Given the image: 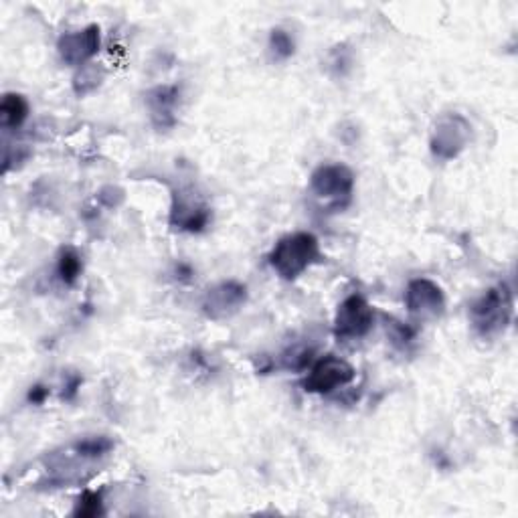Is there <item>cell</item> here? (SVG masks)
Segmentation results:
<instances>
[{
  "instance_id": "obj_17",
  "label": "cell",
  "mask_w": 518,
  "mask_h": 518,
  "mask_svg": "<svg viewBox=\"0 0 518 518\" xmlns=\"http://www.w3.org/2000/svg\"><path fill=\"white\" fill-rule=\"evenodd\" d=\"M270 51H272L274 59H278V61L290 59L296 51L294 37L284 29H274L270 35Z\"/></svg>"
},
{
  "instance_id": "obj_10",
  "label": "cell",
  "mask_w": 518,
  "mask_h": 518,
  "mask_svg": "<svg viewBox=\"0 0 518 518\" xmlns=\"http://www.w3.org/2000/svg\"><path fill=\"white\" fill-rule=\"evenodd\" d=\"M211 221V209L191 191H179L172 197L170 225L187 233H201Z\"/></svg>"
},
{
  "instance_id": "obj_6",
  "label": "cell",
  "mask_w": 518,
  "mask_h": 518,
  "mask_svg": "<svg viewBox=\"0 0 518 518\" xmlns=\"http://www.w3.org/2000/svg\"><path fill=\"white\" fill-rule=\"evenodd\" d=\"M310 187L318 199L332 201L334 205L349 203L355 189V175L344 164H322L312 172Z\"/></svg>"
},
{
  "instance_id": "obj_14",
  "label": "cell",
  "mask_w": 518,
  "mask_h": 518,
  "mask_svg": "<svg viewBox=\"0 0 518 518\" xmlns=\"http://www.w3.org/2000/svg\"><path fill=\"white\" fill-rule=\"evenodd\" d=\"M102 79H104V71L98 65H85L73 79V90L77 96H88L94 90H98Z\"/></svg>"
},
{
  "instance_id": "obj_19",
  "label": "cell",
  "mask_w": 518,
  "mask_h": 518,
  "mask_svg": "<svg viewBox=\"0 0 518 518\" xmlns=\"http://www.w3.org/2000/svg\"><path fill=\"white\" fill-rule=\"evenodd\" d=\"M106 207H118L120 203H122V199H124V193L120 191V189H116V187H106L102 193H100V197H98Z\"/></svg>"
},
{
  "instance_id": "obj_7",
  "label": "cell",
  "mask_w": 518,
  "mask_h": 518,
  "mask_svg": "<svg viewBox=\"0 0 518 518\" xmlns=\"http://www.w3.org/2000/svg\"><path fill=\"white\" fill-rule=\"evenodd\" d=\"M405 306L409 314L421 320L440 318L446 310V296L444 290L427 278L411 280L405 292Z\"/></svg>"
},
{
  "instance_id": "obj_2",
  "label": "cell",
  "mask_w": 518,
  "mask_h": 518,
  "mask_svg": "<svg viewBox=\"0 0 518 518\" xmlns=\"http://www.w3.org/2000/svg\"><path fill=\"white\" fill-rule=\"evenodd\" d=\"M512 310H514L512 292L506 284L486 290L470 306V318H472L474 330L482 338H494L502 334L512 320Z\"/></svg>"
},
{
  "instance_id": "obj_20",
  "label": "cell",
  "mask_w": 518,
  "mask_h": 518,
  "mask_svg": "<svg viewBox=\"0 0 518 518\" xmlns=\"http://www.w3.org/2000/svg\"><path fill=\"white\" fill-rule=\"evenodd\" d=\"M47 395H49V391H47L43 385H35V387H31V391H29V401L35 403V405H41V403L47 399Z\"/></svg>"
},
{
  "instance_id": "obj_18",
  "label": "cell",
  "mask_w": 518,
  "mask_h": 518,
  "mask_svg": "<svg viewBox=\"0 0 518 518\" xmlns=\"http://www.w3.org/2000/svg\"><path fill=\"white\" fill-rule=\"evenodd\" d=\"M387 334L393 340V344H397V347H405V344H409L413 340L415 330L395 318H387Z\"/></svg>"
},
{
  "instance_id": "obj_9",
  "label": "cell",
  "mask_w": 518,
  "mask_h": 518,
  "mask_svg": "<svg viewBox=\"0 0 518 518\" xmlns=\"http://www.w3.org/2000/svg\"><path fill=\"white\" fill-rule=\"evenodd\" d=\"M247 302V290L239 282H221L203 296V314L209 320L221 322L235 316Z\"/></svg>"
},
{
  "instance_id": "obj_16",
  "label": "cell",
  "mask_w": 518,
  "mask_h": 518,
  "mask_svg": "<svg viewBox=\"0 0 518 518\" xmlns=\"http://www.w3.org/2000/svg\"><path fill=\"white\" fill-rule=\"evenodd\" d=\"M75 516L79 518H94L104 514V502H102V494L94 492V490H85L79 500L75 502Z\"/></svg>"
},
{
  "instance_id": "obj_5",
  "label": "cell",
  "mask_w": 518,
  "mask_h": 518,
  "mask_svg": "<svg viewBox=\"0 0 518 518\" xmlns=\"http://www.w3.org/2000/svg\"><path fill=\"white\" fill-rule=\"evenodd\" d=\"M357 371L351 363L340 357L328 355L320 359L304 379V391L314 395H330L340 387H347L355 381Z\"/></svg>"
},
{
  "instance_id": "obj_15",
  "label": "cell",
  "mask_w": 518,
  "mask_h": 518,
  "mask_svg": "<svg viewBox=\"0 0 518 518\" xmlns=\"http://www.w3.org/2000/svg\"><path fill=\"white\" fill-rule=\"evenodd\" d=\"M73 448H75V454H79L83 460H100L114 450V444H112V440L100 436V438L81 440Z\"/></svg>"
},
{
  "instance_id": "obj_12",
  "label": "cell",
  "mask_w": 518,
  "mask_h": 518,
  "mask_svg": "<svg viewBox=\"0 0 518 518\" xmlns=\"http://www.w3.org/2000/svg\"><path fill=\"white\" fill-rule=\"evenodd\" d=\"M29 116V104L21 94H5L0 104V124L5 130H17Z\"/></svg>"
},
{
  "instance_id": "obj_13",
  "label": "cell",
  "mask_w": 518,
  "mask_h": 518,
  "mask_svg": "<svg viewBox=\"0 0 518 518\" xmlns=\"http://www.w3.org/2000/svg\"><path fill=\"white\" fill-rule=\"evenodd\" d=\"M81 272H83V262H81L79 253L73 247H63L59 253V262H57L59 280L65 286H73L79 280Z\"/></svg>"
},
{
  "instance_id": "obj_3",
  "label": "cell",
  "mask_w": 518,
  "mask_h": 518,
  "mask_svg": "<svg viewBox=\"0 0 518 518\" xmlns=\"http://www.w3.org/2000/svg\"><path fill=\"white\" fill-rule=\"evenodd\" d=\"M472 138V124L462 114H446L431 132V154L438 160L458 158Z\"/></svg>"
},
{
  "instance_id": "obj_8",
  "label": "cell",
  "mask_w": 518,
  "mask_h": 518,
  "mask_svg": "<svg viewBox=\"0 0 518 518\" xmlns=\"http://www.w3.org/2000/svg\"><path fill=\"white\" fill-rule=\"evenodd\" d=\"M100 47H102V35L98 25L65 33L57 43L61 61L73 67H85V63L92 61L100 53Z\"/></svg>"
},
{
  "instance_id": "obj_1",
  "label": "cell",
  "mask_w": 518,
  "mask_h": 518,
  "mask_svg": "<svg viewBox=\"0 0 518 518\" xmlns=\"http://www.w3.org/2000/svg\"><path fill=\"white\" fill-rule=\"evenodd\" d=\"M320 243L312 233L298 231L282 237L270 253V266L284 280H296L320 262Z\"/></svg>"
},
{
  "instance_id": "obj_4",
  "label": "cell",
  "mask_w": 518,
  "mask_h": 518,
  "mask_svg": "<svg viewBox=\"0 0 518 518\" xmlns=\"http://www.w3.org/2000/svg\"><path fill=\"white\" fill-rule=\"evenodd\" d=\"M375 324L373 306L361 296L351 294L344 298L334 316V334L342 340H357L371 332Z\"/></svg>"
},
{
  "instance_id": "obj_11",
  "label": "cell",
  "mask_w": 518,
  "mask_h": 518,
  "mask_svg": "<svg viewBox=\"0 0 518 518\" xmlns=\"http://www.w3.org/2000/svg\"><path fill=\"white\" fill-rule=\"evenodd\" d=\"M181 102V88L179 85H158L146 94V106L150 110L152 124L158 130L172 128L177 122V106Z\"/></svg>"
}]
</instances>
